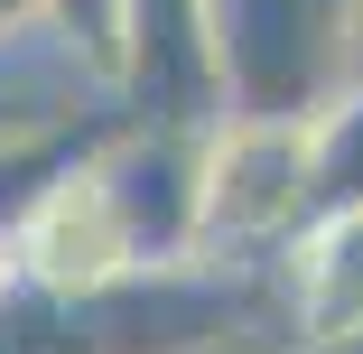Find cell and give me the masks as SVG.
<instances>
[{"mask_svg":"<svg viewBox=\"0 0 363 354\" xmlns=\"http://www.w3.org/2000/svg\"><path fill=\"white\" fill-rule=\"evenodd\" d=\"M317 224L308 187V121H224L205 140L196 243H279Z\"/></svg>","mask_w":363,"mask_h":354,"instance_id":"6da1fadb","label":"cell"},{"mask_svg":"<svg viewBox=\"0 0 363 354\" xmlns=\"http://www.w3.org/2000/svg\"><path fill=\"white\" fill-rule=\"evenodd\" d=\"M10 252L47 280V289H103V280L140 270V233H130V215H121L103 159H94V168H65V177L28 205V224H19Z\"/></svg>","mask_w":363,"mask_h":354,"instance_id":"7a4b0ae2","label":"cell"},{"mask_svg":"<svg viewBox=\"0 0 363 354\" xmlns=\"http://www.w3.org/2000/svg\"><path fill=\"white\" fill-rule=\"evenodd\" d=\"M289 308L308 345H354L363 336V215H317L289 252Z\"/></svg>","mask_w":363,"mask_h":354,"instance_id":"3957f363","label":"cell"},{"mask_svg":"<svg viewBox=\"0 0 363 354\" xmlns=\"http://www.w3.org/2000/svg\"><path fill=\"white\" fill-rule=\"evenodd\" d=\"M10 270H19V252H10V243H0V289H10Z\"/></svg>","mask_w":363,"mask_h":354,"instance_id":"277c9868","label":"cell"}]
</instances>
